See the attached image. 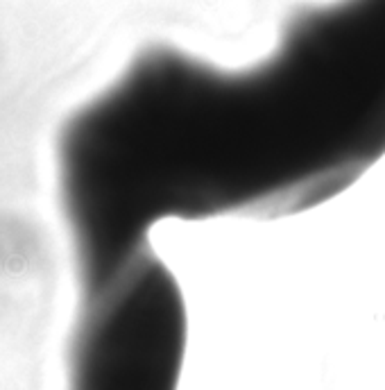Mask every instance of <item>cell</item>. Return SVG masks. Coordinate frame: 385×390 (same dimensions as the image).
Returning <instances> with one entry per match:
<instances>
[{
    "label": "cell",
    "instance_id": "cell-1",
    "mask_svg": "<svg viewBox=\"0 0 385 390\" xmlns=\"http://www.w3.org/2000/svg\"><path fill=\"white\" fill-rule=\"evenodd\" d=\"M385 154V0H347L272 57L224 71L150 50L68 116L57 182L86 293L164 220L281 218L324 204Z\"/></svg>",
    "mask_w": 385,
    "mask_h": 390
}]
</instances>
